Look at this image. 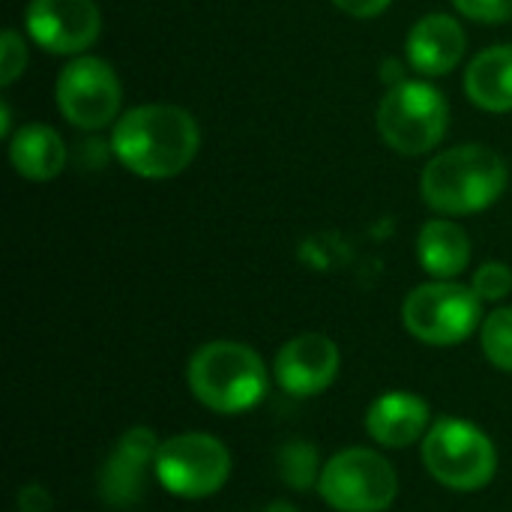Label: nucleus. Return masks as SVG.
Returning <instances> with one entry per match:
<instances>
[{
  "instance_id": "nucleus-26",
  "label": "nucleus",
  "mask_w": 512,
  "mask_h": 512,
  "mask_svg": "<svg viewBox=\"0 0 512 512\" xmlns=\"http://www.w3.org/2000/svg\"><path fill=\"white\" fill-rule=\"evenodd\" d=\"M261 512H297V507H291V504H285V501H273L270 507H264Z\"/></svg>"
},
{
  "instance_id": "nucleus-24",
  "label": "nucleus",
  "mask_w": 512,
  "mask_h": 512,
  "mask_svg": "<svg viewBox=\"0 0 512 512\" xmlns=\"http://www.w3.org/2000/svg\"><path fill=\"white\" fill-rule=\"evenodd\" d=\"M381 78H384V81H390V87H393V84H399V81H405V75H402V63H399V60H387V63H381Z\"/></svg>"
},
{
  "instance_id": "nucleus-9",
  "label": "nucleus",
  "mask_w": 512,
  "mask_h": 512,
  "mask_svg": "<svg viewBox=\"0 0 512 512\" xmlns=\"http://www.w3.org/2000/svg\"><path fill=\"white\" fill-rule=\"evenodd\" d=\"M54 99L66 123L84 132H99L117 123L123 105V84L108 60L78 54L60 69Z\"/></svg>"
},
{
  "instance_id": "nucleus-8",
  "label": "nucleus",
  "mask_w": 512,
  "mask_h": 512,
  "mask_svg": "<svg viewBox=\"0 0 512 512\" xmlns=\"http://www.w3.org/2000/svg\"><path fill=\"white\" fill-rule=\"evenodd\" d=\"M153 471L162 489L171 492L174 498L204 501L228 483L231 453L213 435L183 432L162 441Z\"/></svg>"
},
{
  "instance_id": "nucleus-5",
  "label": "nucleus",
  "mask_w": 512,
  "mask_h": 512,
  "mask_svg": "<svg viewBox=\"0 0 512 512\" xmlns=\"http://www.w3.org/2000/svg\"><path fill=\"white\" fill-rule=\"evenodd\" d=\"M423 465L453 492H480L498 471V450L480 426L441 417L423 438Z\"/></svg>"
},
{
  "instance_id": "nucleus-4",
  "label": "nucleus",
  "mask_w": 512,
  "mask_h": 512,
  "mask_svg": "<svg viewBox=\"0 0 512 512\" xmlns=\"http://www.w3.org/2000/svg\"><path fill=\"white\" fill-rule=\"evenodd\" d=\"M375 126L381 141L402 156L432 153L450 126L447 96L429 81L405 78L381 96Z\"/></svg>"
},
{
  "instance_id": "nucleus-1",
  "label": "nucleus",
  "mask_w": 512,
  "mask_h": 512,
  "mask_svg": "<svg viewBox=\"0 0 512 512\" xmlns=\"http://www.w3.org/2000/svg\"><path fill=\"white\" fill-rule=\"evenodd\" d=\"M111 153L135 177L168 180L183 174L201 147L198 120L165 102L129 108L111 126Z\"/></svg>"
},
{
  "instance_id": "nucleus-20",
  "label": "nucleus",
  "mask_w": 512,
  "mask_h": 512,
  "mask_svg": "<svg viewBox=\"0 0 512 512\" xmlns=\"http://www.w3.org/2000/svg\"><path fill=\"white\" fill-rule=\"evenodd\" d=\"M471 288H474V294L483 303H501L504 297L512 294V270L507 264H501V261H486L474 273Z\"/></svg>"
},
{
  "instance_id": "nucleus-6",
  "label": "nucleus",
  "mask_w": 512,
  "mask_h": 512,
  "mask_svg": "<svg viewBox=\"0 0 512 512\" xmlns=\"http://www.w3.org/2000/svg\"><path fill=\"white\" fill-rule=\"evenodd\" d=\"M483 300L471 285L453 279H432L417 285L402 303L405 330L435 348H450L474 336L483 324Z\"/></svg>"
},
{
  "instance_id": "nucleus-23",
  "label": "nucleus",
  "mask_w": 512,
  "mask_h": 512,
  "mask_svg": "<svg viewBox=\"0 0 512 512\" xmlns=\"http://www.w3.org/2000/svg\"><path fill=\"white\" fill-rule=\"evenodd\" d=\"M351 18H378L393 0H333Z\"/></svg>"
},
{
  "instance_id": "nucleus-22",
  "label": "nucleus",
  "mask_w": 512,
  "mask_h": 512,
  "mask_svg": "<svg viewBox=\"0 0 512 512\" xmlns=\"http://www.w3.org/2000/svg\"><path fill=\"white\" fill-rule=\"evenodd\" d=\"M456 12L480 24H501L512 18V0H450Z\"/></svg>"
},
{
  "instance_id": "nucleus-12",
  "label": "nucleus",
  "mask_w": 512,
  "mask_h": 512,
  "mask_svg": "<svg viewBox=\"0 0 512 512\" xmlns=\"http://www.w3.org/2000/svg\"><path fill=\"white\" fill-rule=\"evenodd\" d=\"M159 447L162 441L147 426H135L117 441V447L111 450L99 471V495L108 507L126 510L144 498L147 468L156 465Z\"/></svg>"
},
{
  "instance_id": "nucleus-14",
  "label": "nucleus",
  "mask_w": 512,
  "mask_h": 512,
  "mask_svg": "<svg viewBox=\"0 0 512 512\" xmlns=\"http://www.w3.org/2000/svg\"><path fill=\"white\" fill-rule=\"evenodd\" d=\"M432 429V411L426 399L408 390L381 393L366 411V432L387 450H405L426 438Z\"/></svg>"
},
{
  "instance_id": "nucleus-7",
  "label": "nucleus",
  "mask_w": 512,
  "mask_h": 512,
  "mask_svg": "<svg viewBox=\"0 0 512 512\" xmlns=\"http://www.w3.org/2000/svg\"><path fill=\"white\" fill-rule=\"evenodd\" d=\"M399 477L393 465L366 447H348L327 459L318 495L336 512H384L396 501Z\"/></svg>"
},
{
  "instance_id": "nucleus-17",
  "label": "nucleus",
  "mask_w": 512,
  "mask_h": 512,
  "mask_svg": "<svg viewBox=\"0 0 512 512\" xmlns=\"http://www.w3.org/2000/svg\"><path fill=\"white\" fill-rule=\"evenodd\" d=\"M420 267L432 279H456L471 264V240L453 219H429L417 234Z\"/></svg>"
},
{
  "instance_id": "nucleus-25",
  "label": "nucleus",
  "mask_w": 512,
  "mask_h": 512,
  "mask_svg": "<svg viewBox=\"0 0 512 512\" xmlns=\"http://www.w3.org/2000/svg\"><path fill=\"white\" fill-rule=\"evenodd\" d=\"M0 135L3 138H12V111H9V102L6 99L0 102Z\"/></svg>"
},
{
  "instance_id": "nucleus-19",
  "label": "nucleus",
  "mask_w": 512,
  "mask_h": 512,
  "mask_svg": "<svg viewBox=\"0 0 512 512\" xmlns=\"http://www.w3.org/2000/svg\"><path fill=\"white\" fill-rule=\"evenodd\" d=\"M480 345L495 369L512 372V306H501L483 318Z\"/></svg>"
},
{
  "instance_id": "nucleus-21",
  "label": "nucleus",
  "mask_w": 512,
  "mask_h": 512,
  "mask_svg": "<svg viewBox=\"0 0 512 512\" xmlns=\"http://www.w3.org/2000/svg\"><path fill=\"white\" fill-rule=\"evenodd\" d=\"M24 66H27L24 36L18 30L6 27L3 36H0V87H9L12 81H18Z\"/></svg>"
},
{
  "instance_id": "nucleus-18",
  "label": "nucleus",
  "mask_w": 512,
  "mask_h": 512,
  "mask_svg": "<svg viewBox=\"0 0 512 512\" xmlns=\"http://www.w3.org/2000/svg\"><path fill=\"white\" fill-rule=\"evenodd\" d=\"M276 468H279V477L282 483H288L291 489L297 492H306L312 486H318L321 480V468L318 465V450L306 441H291V444H282L279 453H276Z\"/></svg>"
},
{
  "instance_id": "nucleus-13",
  "label": "nucleus",
  "mask_w": 512,
  "mask_h": 512,
  "mask_svg": "<svg viewBox=\"0 0 512 512\" xmlns=\"http://www.w3.org/2000/svg\"><path fill=\"white\" fill-rule=\"evenodd\" d=\"M468 48V33L465 27L447 15V12H429L423 15L405 39V57L408 66L417 69L426 78H444L450 75Z\"/></svg>"
},
{
  "instance_id": "nucleus-3",
  "label": "nucleus",
  "mask_w": 512,
  "mask_h": 512,
  "mask_svg": "<svg viewBox=\"0 0 512 512\" xmlns=\"http://www.w3.org/2000/svg\"><path fill=\"white\" fill-rule=\"evenodd\" d=\"M186 384L204 408L216 414H240L267 396V369L255 348L216 339L189 357Z\"/></svg>"
},
{
  "instance_id": "nucleus-10",
  "label": "nucleus",
  "mask_w": 512,
  "mask_h": 512,
  "mask_svg": "<svg viewBox=\"0 0 512 512\" xmlns=\"http://www.w3.org/2000/svg\"><path fill=\"white\" fill-rule=\"evenodd\" d=\"M24 30L42 51L78 57L99 39L102 12L96 0H30Z\"/></svg>"
},
{
  "instance_id": "nucleus-15",
  "label": "nucleus",
  "mask_w": 512,
  "mask_h": 512,
  "mask_svg": "<svg viewBox=\"0 0 512 512\" xmlns=\"http://www.w3.org/2000/svg\"><path fill=\"white\" fill-rule=\"evenodd\" d=\"M69 150L66 141L57 135V129L45 123H24L9 138V162L18 177L45 183L54 180L66 168Z\"/></svg>"
},
{
  "instance_id": "nucleus-16",
  "label": "nucleus",
  "mask_w": 512,
  "mask_h": 512,
  "mask_svg": "<svg viewBox=\"0 0 512 512\" xmlns=\"http://www.w3.org/2000/svg\"><path fill=\"white\" fill-rule=\"evenodd\" d=\"M465 96L471 105L492 114L512 111V45H492L471 60L465 72Z\"/></svg>"
},
{
  "instance_id": "nucleus-11",
  "label": "nucleus",
  "mask_w": 512,
  "mask_h": 512,
  "mask_svg": "<svg viewBox=\"0 0 512 512\" xmlns=\"http://www.w3.org/2000/svg\"><path fill=\"white\" fill-rule=\"evenodd\" d=\"M339 345L324 333H300L276 354L273 375L288 396L309 399L324 393L339 378Z\"/></svg>"
},
{
  "instance_id": "nucleus-2",
  "label": "nucleus",
  "mask_w": 512,
  "mask_h": 512,
  "mask_svg": "<svg viewBox=\"0 0 512 512\" xmlns=\"http://www.w3.org/2000/svg\"><path fill=\"white\" fill-rule=\"evenodd\" d=\"M510 171L501 153L483 144L450 147L423 168L420 195L441 216H471L489 210L507 189Z\"/></svg>"
}]
</instances>
